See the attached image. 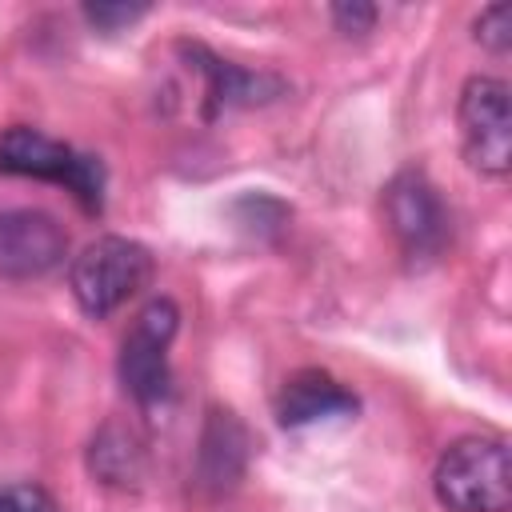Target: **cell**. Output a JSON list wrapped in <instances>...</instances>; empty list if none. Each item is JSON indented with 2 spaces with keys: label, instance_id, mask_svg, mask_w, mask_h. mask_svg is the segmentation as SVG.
I'll use <instances>...</instances> for the list:
<instances>
[{
  "label": "cell",
  "instance_id": "cell-14",
  "mask_svg": "<svg viewBox=\"0 0 512 512\" xmlns=\"http://www.w3.org/2000/svg\"><path fill=\"white\" fill-rule=\"evenodd\" d=\"M148 8L144 4H84V20L96 24L100 32H116L132 20H140Z\"/></svg>",
  "mask_w": 512,
  "mask_h": 512
},
{
  "label": "cell",
  "instance_id": "cell-10",
  "mask_svg": "<svg viewBox=\"0 0 512 512\" xmlns=\"http://www.w3.org/2000/svg\"><path fill=\"white\" fill-rule=\"evenodd\" d=\"M244 456H248L244 428L236 424L232 412L212 408L208 424H204V436H200V484H208L216 492L232 488L244 472Z\"/></svg>",
  "mask_w": 512,
  "mask_h": 512
},
{
  "label": "cell",
  "instance_id": "cell-7",
  "mask_svg": "<svg viewBox=\"0 0 512 512\" xmlns=\"http://www.w3.org/2000/svg\"><path fill=\"white\" fill-rule=\"evenodd\" d=\"M68 256V232L56 216L40 208H8L0 212V276L4 280H36L60 268Z\"/></svg>",
  "mask_w": 512,
  "mask_h": 512
},
{
  "label": "cell",
  "instance_id": "cell-8",
  "mask_svg": "<svg viewBox=\"0 0 512 512\" xmlns=\"http://www.w3.org/2000/svg\"><path fill=\"white\" fill-rule=\"evenodd\" d=\"M356 408H360V400L352 396V388H344L332 372H320V368L292 372L276 392V420L284 428H308V424H324V420H344Z\"/></svg>",
  "mask_w": 512,
  "mask_h": 512
},
{
  "label": "cell",
  "instance_id": "cell-5",
  "mask_svg": "<svg viewBox=\"0 0 512 512\" xmlns=\"http://www.w3.org/2000/svg\"><path fill=\"white\" fill-rule=\"evenodd\" d=\"M460 136H464V160L472 172L488 180H504L512 168V108H508V84L496 76H472L460 88Z\"/></svg>",
  "mask_w": 512,
  "mask_h": 512
},
{
  "label": "cell",
  "instance_id": "cell-1",
  "mask_svg": "<svg viewBox=\"0 0 512 512\" xmlns=\"http://www.w3.org/2000/svg\"><path fill=\"white\" fill-rule=\"evenodd\" d=\"M436 500L448 512H508L512 460L500 436H464L444 448L432 472Z\"/></svg>",
  "mask_w": 512,
  "mask_h": 512
},
{
  "label": "cell",
  "instance_id": "cell-6",
  "mask_svg": "<svg viewBox=\"0 0 512 512\" xmlns=\"http://www.w3.org/2000/svg\"><path fill=\"white\" fill-rule=\"evenodd\" d=\"M384 216L412 264L436 260L448 244V208L420 168H404L384 188Z\"/></svg>",
  "mask_w": 512,
  "mask_h": 512
},
{
  "label": "cell",
  "instance_id": "cell-3",
  "mask_svg": "<svg viewBox=\"0 0 512 512\" xmlns=\"http://www.w3.org/2000/svg\"><path fill=\"white\" fill-rule=\"evenodd\" d=\"M0 172L64 184L88 212L104 208V164L64 140H52L40 128L12 124L0 132Z\"/></svg>",
  "mask_w": 512,
  "mask_h": 512
},
{
  "label": "cell",
  "instance_id": "cell-13",
  "mask_svg": "<svg viewBox=\"0 0 512 512\" xmlns=\"http://www.w3.org/2000/svg\"><path fill=\"white\" fill-rule=\"evenodd\" d=\"M0 512H60V508L40 484H4L0 488Z\"/></svg>",
  "mask_w": 512,
  "mask_h": 512
},
{
  "label": "cell",
  "instance_id": "cell-9",
  "mask_svg": "<svg viewBox=\"0 0 512 512\" xmlns=\"http://www.w3.org/2000/svg\"><path fill=\"white\" fill-rule=\"evenodd\" d=\"M192 68L208 80V100L212 108H248V104H264L272 96L284 92V84L268 72H248L240 64H228V60H216L212 52H204L200 44L184 48Z\"/></svg>",
  "mask_w": 512,
  "mask_h": 512
},
{
  "label": "cell",
  "instance_id": "cell-15",
  "mask_svg": "<svg viewBox=\"0 0 512 512\" xmlns=\"http://www.w3.org/2000/svg\"><path fill=\"white\" fill-rule=\"evenodd\" d=\"M332 20H336L340 32L360 36V32H368V28L376 24V8H372V4H336V8H332Z\"/></svg>",
  "mask_w": 512,
  "mask_h": 512
},
{
  "label": "cell",
  "instance_id": "cell-2",
  "mask_svg": "<svg viewBox=\"0 0 512 512\" xmlns=\"http://www.w3.org/2000/svg\"><path fill=\"white\" fill-rule=\"evenodd\" d=\"M152 280V252L128 236H100L68 264V288L84 316L104 320Z\"/></svg>",
  "mask_w": 512,
  "mask_h": 512
},
{
  "label": "cell",
  "instance_id": "cell-12",
  "mask_svg": "<svg viewBox=\"0 0 512 512\" xmlns=\"http://www.w3.org/2000/svg\"><path fill=\"white\" fill-rule=\"evenodd\" d=\"M472 28H476V40H480L488 52H508V44H512V12H508V4L484 8Z\"/></svg>",
  "mask_w": 512,
  "mask_h": 512
},
{
  "label": "cell",
  "instance_id": "cell-11",
  "mask_svg": "<svg viewBox=\"0 0 512 512\" xmlns=\"http://www.w3.org/2000/svg\"><path fill=\"white\" fill-rule=\"evenodd\" d=\"M88 472L108 488H140L144 444L124 424H104L88 444Z\"/></svg>",
  "mask_w": 512,
  "mask_h": 512
},
{
  "label": "cell",
  "instance_id": "cell-4",
  "mask_svg": "<svg viewBox=\"0 0 512 512\" xmlns=\"http://www.w3.org/2000/svg\"><path fill=\"white\" fill-rule=\"evenodd\" d=\"M176 328H180V308L168 296H156L132 316V328L124 332L120 364H116L120 368V384L144 408L164 404L172 396L168 344H172Z\"/></svg>",
  "mask_w": 512,
  "mask_h": 512
}]
</instances>
